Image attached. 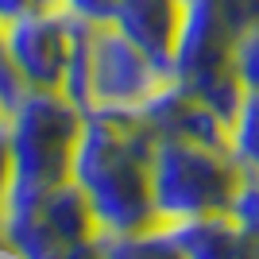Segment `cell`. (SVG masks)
I'll list each match as a JSON object with an SVG mask.
<instances>
[{
  "label": "cell",
  "mask_w": 259,
  "mask_h": 259,
  "mask_svg": "<svg viewBox=\"0 0 259 259\" xmlns=\"http://www.w3.org/2000/svg\"><path fill=\"white\" fill-rule=\"evenodd\" d=\"M155 143L136 105H93L85 112L70 178L85 190L101 232L124 236L159 225L151 194Z\"/></svg>",
  "instance_id": "6da1fadb"
},
{
  "label": "cell",
  "mask_w": 259,
  "mask_h": 259,
  "mask_svg": "<svg viewBox=\"0 0 259 259\" xmlns=\"http://www.w3.org/2000/svg\"><path fill=\"white\" fill-rule=\"evenodd\" d=\"M4 120H8L12 166H16L8 197L43 194L70 178L85 112L62 89H27Z\"/></svg>",
  "instance_id": "7a4b0ae2"
},
{
  "label": "cell",
  "mask_w": 259,
  "mask_h": 259,
  "mask_svg": "<svg viewBox=\"0 0 259 259\" xmlns=\"http://www.w3.org/2000/svg\"><path fill=\"white\" fill-rule=\"evenodd\" d=\"M244 182V166L232 151L186 140H159L151 159V194L159 225L228 213Z\"/></svg>",
  "instance_id": "3957f363"
},
{
  "label": "cell",
  "mask_w": 259,
  "mask_h": 259,
  "mask_svg": "<svg viewBox=\"0 0 259 259\" xmlns=\"http://www.w3.org/2000/svg\"><path fill=\"white\" fill-rule=\"evenodd\" d=\"M236 35L240 31L225 16L221 0H186V16L174 39L170 70H166V77L197 93L225 124L236 120L248 93L232 62Z\"/></svg>",
  "instance_id": "277c9868"
},
{
  "label": "cell",
  "mask_w": 259,
  "mask_h": 259,
  "mask_svg": "<svg viewBox=\"0 0 259 259\" xmlns=\"http://www.w3.org/2000/svg\"><path fill=\"white\" fill-rule=\"evenodd\" d=\"M4 259H47L62 248L89 244L101 236L85 190L66 178L43 194L8 197L0 209Z\"/></svg>",
  "instance_id": "5b68a950"
},
{
  "label": "cell",
  "mask_w": 259,
  "mask_h": 259,
  "mask_svg": "<svg viewBox=\"0 0 259 259\" xmlns=\"http://www.w3.org/2000/svg\"><path fill=\"white\" fill-rule=\"evenodd\" d=\"M70 35H74V16H66L62 8H31L4 27L8 58L23 89H62Z\"/></svg>",
  "instance_id": "8992f818"
},
{
  "label": "cell",
  "mask_w": 259,
  "mask_h": 259,
  "mask_svg": "<svg viewBox=\"0 0 259 259\" xmlns=\"http://www.w3.org/2000/svg\"><path fill=\"white\" fill-rule=\"evenodd\" d=\"M162 77H166V70L155 66L112 23L93 27V58H89L93 105H140Z\"/></svg>",
  "instance_id": "52a82bcc"
},
{
  "label": "cell",
  "mask_w": 259,
  "mask_h": 259,
  "mask_svg": "<svg viewBox=\"0 0 259 259\" xmlns=\"http://www.w3.org/2000/svg\"><path fill=\"white\" fill-rule=\"evenodd\" d=\"M136 108H140L143 124L155 132V140H186L228 151V124L174 77H162Z\"/></svg>",
  "instance_id": "ba28073f"
},
{
  "label": "cell",
  "mask_w": 259,
  "mask_h": 259,
  "mask_svg": "<svg viewBox=\"0 0 259 259\" xmlns=\"http://www.w3.org/2000/svg\"><path fill=\"white\" fill-rule=\"evenodd\" d=\"M182 16H186V0H116L112 27L120 35H128L155 66L170 70Z\"/></svg>",
  "instance_id": "9c48e42d"
},
{
  "label": "cell",
  "mask_w": 259,
  "mask_h": 259,
  "mask_svg": "<svg viewBox=\"0 0 259 259\" xmlns=\"http://www.w3.org/2000/svg\"><path fill=\"white\" fill-rule=\"evenodd\" d=\"M166 228L186 251V259H259V244L228 213L194 217V221H178Z\"/></svg>",
  "instance_id": "30bf717a"
},
{
  "label": "cell",
  "mask_w": 259,
  "mask_h": 259,
  "mask_svg": "<svg viewBox=\"0 0 259 259\" xmlns=\"http://www.w3.org/2000/svg\"><path fill=\"white\" fill-rule=\"evenodd\" d=\"M101 259H186V251L178 248V240L170 236L166 225L143 228V232H124V236H97Z\"/></svg>",
  "instance_id": "8fae6325"
},
{
  "label": "cell",
  "mask_w": 259,
  "mask_h": 259,
  "mask_svg": "<svg viewBox=\"0 0 259 259\" xmlns=\"http://www.w3.org/2000/svg\"><path fill=\"white\" fill-rule=\"evenodd\" d=\"M228 151L248 174H259V89L244 93L236 120L228 124Z\"/></svg>",
  "instance_id": "7c38bea8"
},
{
  "label": "cell",
  "mask_w": 259,
  "mask_h": 259,
  "mask_svg": "<svg viewBox=\"0 0 259 259\" xmlns=\"http://www.w3.org/2000/svg\"><path fill=\"white\" fill-rule=\"evenodd\" d=\"M228 217L259 244V174L244 170V182H240L236 197H232V205H228Z\"/></svg>",
  "instance_id": "4fadbf2b"
},
{
  "label": "cell",
  "mask_w": 259,
  "mask_h": 259,
  "mask_svg": "<svg viewBox=\"0 0 259 259\" xmlns=\"http://www.w3.org/2000/svg\"><path fill=\"white\" fill-rule=\"evenodd\" d=\"M232 62H236V74H240V81H244V89L255 93L259 89V23H248V27L236 35Z\"/></svg>",
  "instance_id": "5bb4252c"
},
{
  "label": "cell",
  "mask_w": 259,
  "mask_h": 259,
  "mask_svg": "<svg viewBox=\"0 0 259 259\" xmlns=\"http://www.w3.org/2000/svg\"><path fill=\"white\" fill-rule=\"evenodd\" d=\"M39 8H62L66 16H74V20H85V23H93V27H105V23H112L116 0H39Z\"/></svg>",
  "instance_id": "9a60e30c"
},
{
  "label": "cell",
  "mask_w": 259,
  "mask_h": 259,
  "mask_svg": "<svg viewBox=\"0 0 259 259\" xmlns=\"http://www.w3.org/2000/svg\"><path fill=\"white\" fill-rule=\"evenodd\" d=\"M27 89H23L20 74H16V66L8 58V43H4V23H0V108H4V116H8V108L23 97Z\"/></svg>",
  "instance_id": "2e32d148"
},
{
  "label": "cell",
  "mask_w": 259,
  "mask_h": 259,
  "mask_svg": "<svg viewBox=\"0 0 259 259\" xmlns=\"http://www.w3.org/2000/svg\"><path fill=\"white\" fill-rule=\"evenodd\" d=\"M12 174H16V166H12V136H8V120L0 116V209L8 201Z\"/></svg>",
  "instance_id": "e0dca14e"
},
{
  "label": "cell",
  "mask_w": 259,
  "mask_h": 259,
  "mask_svg": "<svg viewBox=\"0 0 259 259\" xmlns=\"http://www.w3.org/2000/svg\"><path fill=\"white\" fill-rule=\"evenodd\" d=\"M221 8L236 31H244L248 23H259V0H221Z\"/></svg>",
  "instance_id": "ac0fdd59"
},
{
  "label": "cell",
  "mask_w": 259,
  "mask_h": 259,
  "mask_svg": "<svg viewBox=\"0 0 259 259\" xmlns=\"http://www.w3.org/2000/svg\"><path fill=\"white\" fill-rule=\"evenodd\" d=\"M31 8H39V0H0V23L8 27L12 20H20V16H27Z\"/></svg>",
  "instance_id": "d6986e66"
},
{
  "label": "cell",
  "mask_w": 259,
  "mask_h": 259,
  "mask_svg": "<svg viewBox=\"0 0 259 259\" xmlns=\"http://www.w3.org/2000/svg\"><path fill=\"white\" fill-rule=\"evenodd\" d=\"M47 259H101V251H97V240H89V244H74V248L54 251V255H47Z\"/></svg>",
  "instance_id": "ffe728a7"
},
{
  "label": "cell",
  "mask_w": 259,
  "mask_h": 259,
  "mask_svg": "<svg viewBox=\"0 0 259 259\" xmlns=\"http://www.w3.org/2000/svg\"><path fill=\"white\" fill-rule=\"evenodd\" d=\"M0 116H4V108H0Z\"/></svg>",
  "instance_id": "44dd1931"
},
{
  "label": "cell",
  "mask_w": 259,
  "mask_h": 259,
  "mask_svg": "<svg viewBox=\"0 0 259 259\" xmlns=\"http://www.w3.org/2000/svg\"><path fill=\"white\" fill-rule=\"evenodd\" d=\"M0 259H4V251H0Z\"/></svg>",
  "instance_id": "7402d4cb"
}]
</instances>
